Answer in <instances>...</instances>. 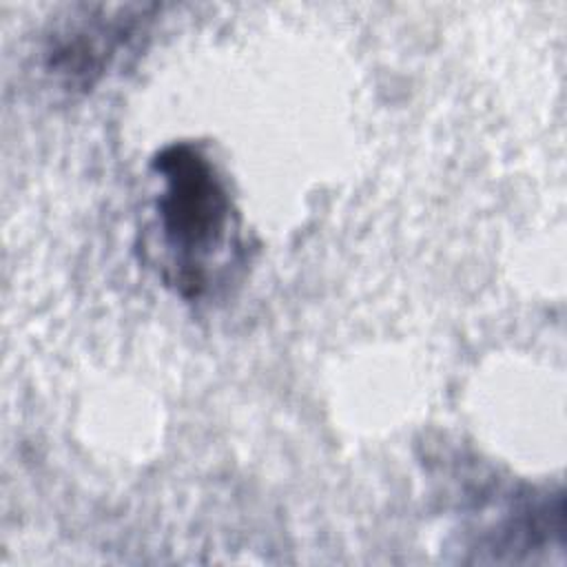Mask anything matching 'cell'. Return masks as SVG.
Here are the masks:
<instances>
[{"mask_svg":"<svg viewBox=\"0 0 567 567\" xmlns=\"http://www.w3.org/2000/svg\"><path fill=\"white\" fill-rule=\"evenodd\" d=\"M128 18H109V20H86L73 29L69 40H62L53 49V69L64 75H71L75 82H89L93 73H100L111 53H115L122 35L126 38Z\"/></svg>","mask_w":567,"mask_h":567,"instance_id":"cell-2","label":"cell"},{"mask_svg":"<svg viewBox=\"0 0 567 567\" xmlns=\"http://www.w3.org/2000/svg\"><path fill=\"white\" fill-rule=\"evenodd\" d=\"M164 188L157 199L162 244L171 255L173 284L197 297L208 281V261L226 244L230 199L213 164L190 144L168 146L153 162Z\"/></svg>","mask_w":567,"mask_h":567,"instance_id":"cell-1","label":"cell"}]
</instances>
